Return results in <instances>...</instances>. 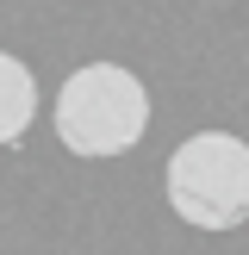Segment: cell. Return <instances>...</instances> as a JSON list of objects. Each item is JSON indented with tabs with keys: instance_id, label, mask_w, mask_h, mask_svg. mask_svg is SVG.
<instances>
[{
	"instance_id": "6da1fadb",
	"label": "cell",
	"mask_w": 249,
	"mask_h": 255,
	"mask_svg": "<svg viewBox=\"0 0 249 255\" xmlns=\"http://www.w3.org/2000/svg\"><path fill=\"white\" fill-rule=\"evenodd\" d=\"M56 143L81 162H112L143 143L149 131V87L124 62H81L56 87Z\"/></svg>"
},
{
	"instance_id": "7a4b0ae2",
	"label": "cell",
	"mask_w": 249,
	"mask_h": 255,
	"mask_svg": "<svg viewBox=\"0 0 249 255\" xmlns=\"http://www.w3.org/2000/svg\"><path fill=\"white\" fill-rule=\"evenodd\" d=\"M162 193L181 224L206 237L243 231L249 224V143L237 131H193L174 143L162 168Z\"/></svg>"
},
{
	"instance_id": "3957f363",
	"label": "cell",
	"mask_w": 249,
	"mask_h": 255,
	"mask_svg": "<svg viewBox=\"0 0 249 255\" xmlns=\"http://www.w3.org/2000/svg\"><path fill=\"white\" fill-rule=\"evenodd\" d=\"M31 119H37V75L25 69L19 56L0 50V149L19 143V137L31 131Z\"/></svg>"
}]
</instances>
